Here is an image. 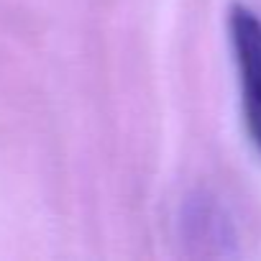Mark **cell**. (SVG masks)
I'll return each instance as SVG.
<instances>
[{"instance_id":"6da1fadb","label":"cell","mask_w":261,"mask_h":261,"mask_svg":"<svg viewBox=\"0 0 261 261\" xmlns=\"http://www.w3.org/2000/svg\"><path fill=\"white\" fill-rule=\"evenodd\" d=\"M228 29L241 77L243 115L251 141L261 151V18L243 3H230Z\"/></svg>"}]
</instances>
